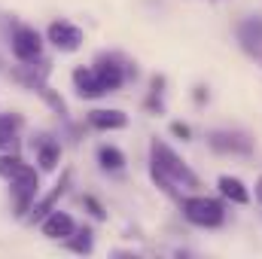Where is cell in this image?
<instances>
[{
    "instance_id": "cell-1",
    "label": "cell",
    "mask_w": 262,
    "mask_h": 259,
    "mask_svg": "<svg viewBox=\"0 0 262 259\" xmlns=\"http://www.w3.org/2000/svg\"><path fill=\"white\" fill-rule=\"evenodd\" d=\"M149 174L168 195L177 192V186H186V189L198 186V177L192 174V168L165 140H156V137L149 143Z\"/></svg>"
},
{
    "instance_id": "cell-2",
    "label": "cell",
    "mask_w": 262,
    "mask_h": 259,
    "mask_svg": "<svg viewBox=\"0 0 262 259\" xmlns=\"http://www.w3.org/2000/svg\"><path fill=\"white\" fill-rule=\"evenodd\" d=\"M183 217L192 223V226H201V229H216L226 223V207L223 201L216 198H207V195H189L183 198Z\"/></svg>"
},
{
    "instance_id": "cell-3",
    "label": "cell",
    "mask_w": 262,
    "mask_h": 259,
    "mask_svg": "<svg viewBox=\"0 0 262 259\" xmlns=\"http://www.w3.org/2000/svg\"><path fill=\"white\" fill-rule=\"evenodd\" d=\"M70 180H73V174H70V171L64 168V171H61V177H58V183H55V186H52L49 192L43 195L40 201H34V204H31V210L25 213V220H28V223H40V220H43V217H46L49 210H55L58 198H64L67 189H70Z\"/></svg>"
},
{
    "instance_id": "cell-4",
    "label": "cell",
    "mask_w": 262,
    "mask_h": 259,
    "mask_svg": "<svg viewBox=\"0 0 262 259\" xmlns=\"http://www.w3.org/2000/svg\"><path fill=\"white\" fill-rule=\"evenodd\" d=\"M9 46H12V55L28 64V61H37V58H40V52H43V37H40L34 28H25V25H21V28L12 31V43H9Z\"/></svg>"
},
{
    "instance_id": "cell-5",
    "label": "cell",
    "mask_w": 262,
    "mask_h": 259,
    "mask_svg": "<svg viewBox=\"0 0 262 259\" xmlns=\"http://www.w3.org/2000/svg\"><path fill=\"white\" fill-rule=\"evenodd\" d=\"M46 37H49V43L58 52H76L82 46V31L76 25H70V21H52L49 31H46Z\"/></svg>"
},
{
    "instance_id": "cell-6",
    "label": "cell",
    "mask_w": 262,
    "mask_h": 259,
    "mask_svg": "<svg viewBox=\"0 0 262 259\" xmlns=\"http://www.w3.org/2000/svg\"><path fill=\"white\" fill-rule=\"evenodd\" d=\"M40 232H43L49 241H64V238H70V235L76 232V223H73V217L64 213V210H49V213L40 220Z\"/></svg>"
},
{
    "instance_id": "cell-7",
    "label": "cell",
    "mask_w": 262,
    "mask_h": 259,
    "mask_svg": "<svg viewBox=\"0 0 262 259\" xmlns=\"http://www.w3.org/2000/svg\"><path fill=\"white\" fill-rule=\"evenodd\" d=\"M92 67H95V73H98V79H101V85L107 92H116L125 82V67L119 61H113V58H107V55H98Z\"/></svg>"
},
{
    "instance_id": "cell-8",
    "label": "cell",
    "mask_w": 262,
    "mask_h": 259,
    "mask_svg": "<svg viewBox=\"0 0 262 259\" xmlns=\"http://www.w3.org/2000/svg\"><path fill=\"white\" fill-rule=\"evenodd\" d=\"M207 143L216 149V153H250L253 149V143H250V137H244V134H235V131H213L210 137H207Z\"/></svg>"
},
{
    "instance_id": "cell-9",
    "label": "cell",
    "mask_w": 262,
    "mask_h": 259,
    "mask_svg": "<svg viewBox=\"0 0 262 259\" xmlns=\"http://www.w3.org/2000/svg\"><path fill=\"white\" fill-rule=\"evenodd\" d=\"M73 89H76L79 98H101V95H107V89L101 85L95 67H76L73 70Z\"/></svg>"
},
{
    "instance_id": "cell-10",
    "label": "cell",
    "mask_w": 262,
    "mask_h": 259,
    "mask_svg": "<svg viewBox=\"0 0 262 259\" xmlns=\"http://www.w3.org/2000/svg\"><path fill=\"white\" fill-rule=\"evenodd\" d=\"M0 177L9 183H18V180H37V171L28 162H21L15 153H6L0 156Z\"/></svg>"
},
{
    "instance_id": "cell-11",
    "label": "cell",
    "mask_w": 262,
    "mask_h": 259,
    "mask_svg": "<svg viewBox=\"0 0 262 259\" xmlns=\"http://www.w3.org/2000/svg\"><path fill=\"white\" fill-rule=\"evenodd\" d=\"M89 125L98 131H119L128 125V116L122 110H92L89 113Z\"/></svg>"
},
{
    "instance_id": "cell-12",
    "label": "cell",
    "mask_w": 262,
    "mask_h": 259,
    "mask_svg": "<svg viewBox=\"0 0 262 259\" xmlns=\"http://www.w3.org/2000/svg\"><path fill=\"white\" fill-rule=\"evenodd\" d=\"M18 128L21 116H0V153H15L18 149Z\"/></svg>"
},
{
    "instance_id": "cell-13",
    "label": "cell",
    "mask_w": 262,
    "mask_h": 259,
    "mask_svg": "<svg viewBox=\"0 0 262 259\" xmlns=\"http://www.w3.org/2000/svg\"><path fill=\"white\" fill-rule=\"evenodd\" d=\"M238 40L247 52H259L262 49V18H247L238 25Z\"/></svg>"
},
{
    "instance_id": "cell-14",
    "label": "cell",
    "mask_w": 262,
    "mask_h": 259,
    "mask_svg": "<svg viewBox=\"0 0 262 259\" xmlns=\"http://www.w3.org/2000/svg\"><path fill=\"white\" fill-rule=\"evenodd\" d=\"M216 186H220V195H223V198H229V201H235V204H247V201H250L247 186H244L238 177H229V174H223V177L216 180Z\"/></svg>"
},
{
    "instance_id": "cell-15",
    "label": "cell",
    "mask_w": 262,
    "mask_h": 259,
    "mask_svg": "<svg viewBox=\"0 0 262 259\" xmlns=\"http://www.w3.org/2000/svg\"><path fill=\"white\" fill-rule=\"evenodd\" d=\"M143 110L152 113V116H162V113H165V76H162V73L152 76L149 95H146V101H143Z\"/></svg>"
},
{
    "instance_id": "cell-16",
    "label": "cell",
    "mask_w": 262,
    "mask_h": 259,
    "mask_svg": "<svg viewBox=\"0 0 262 259\" xmlns=\"http://www.w3.org/2000/svg\"><path fill=\"white\" fill-rule=\"evenodd\" d=\"M58 159H61L58 140H40L37 143V165H40V171H55Z\"/></svg>"
},
{
    "instance_id": "cell-17",
    "label": "cell",
    "mask_w": 262,
    "mask_h": 259,
    "mask_svg": "<svg viewBox=\"0 0 262 259\" xmlns=\"http://www.w3.org/2000/svg\"><path fill=\"white\" fill-rule=\"evenodd\" d=\"M98 162H101V168L104 171H122L125 168V156H122V149H116V146H98Z\"/></svg>"
},
{
    "instance_id": "cell-18",
    "label": "cell",
    "mask_w": 262,
    "mask_h": 259,
    "mask_svg": "<svg viewBox=\"0 0 262 259\" xmlns=\"http://www.w3.org/2000/svg\"><path fill=\"white\" fill-rule=\"evenodd\" d=\"M64 244L73 253H92V229H79L70 238H64Z\"/></svg>"
},
{
    "instance_id": "cell-19",
    "label": "cell",
    "mask_w": 262,
    "mask_h": 259,
    "mask_svg": "<svg viewBox=\"0 0 262 259\" xmlns=\"http://www.w3.org/2000/svg\"><path fill=\"white\" fill-rule=\"evenodd\" d=\"M171 134H177L180 140H192V128L186 122H171Z\"/></svg>"
},
{
    "instance_id": "cell-20",
    "label": "cell",
    "mask_w": 262,
    "mask_h": 259,
    "mask_svg": "<svg viewBox=\"0 0 262 259\" xmlns=\"http://www.w3.org/2000/svg\"><path fill=\"white\" fill-rule=\"evenodd\" d=\"M85 207H89V210H92V213H95V217H98V220H101V217H104V210H101V204H98V201H95V198H92V195H85Z\"/></svg>"
},
{
    "instance_id": "cell-21",
    "label": "cell",
    "mask_w": 262,
    "mask_h": 259,
    "mask_svg": "<svg viewBox=\"0 0 262 259\" xmlns=\"http://www.w3.org/2000/svg\"><path fill=\"white\" fill-rule=\"evenodd\" d=\"M195 101H198V104H201V101H207V89H201V85H198V89H195Z\"/></svg>"
},
{
    "instance_id": "cell-22",
    "label": "cell",
    "mask_w": 262,
    "mask_h": 259,
    "mask_svg": "<svg viewBox=\"0 0 262 259\" xmlns=\"http://www.w3.org/2000/svg\"><path fill=\"white\" fill-rule=\"evenodd\" d=\"M256 198L262 201V177H259V183H256Z\"/></svg>"
}]
</instances>
